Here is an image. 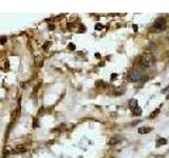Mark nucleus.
Segmentation results:
<instances>
[{"mask_svg": "<svg viewBox=\"0 0 169 158\" xmlns=\"http://www.w3.org/2000/svg\"><path fill=\"white\" fill-rule=\"evenodd\" d=\"M155 59L151 54H144L135 59V65L141 69H149L154 64Z\"/></svg>", "mask_w": 169, "mask_h": 158, "instance_id": "1", "label": "nucleus"}, {"mask_svg": "<svg viewBox=\"0 0 169 158\" xmlns=\"http://www.w3.org/2000/svg\"><path fill=\"white\" fill-rule=\"evenodd\" d=\"M129 76L132 81H145L147 79V76H145L143 73L138 72V71H132Z\"/></svg>", "mask_w": 169, "mask_h": 158, "instance_id": "2", "label": "nucleus"}, {"mask_svg": "<svg viewBox=\"0 0 169 158\" xmlns=\"http://www.w3.org/2000/svg\"><path fill=\"white\" fill-rule=\"evenodd\" d=\"M165 28H166V20H165V18L160 17V18H157L154 21L153 29H155L157 31H164Z\"/></svg>", "mask_w": 169, "mask_h": 158, "instance_id": "3", "label": "nucleus"}, {"mask_svg": "<svg viewBox=\"0 0 169 158\" xmlns=\"http://www.w3.org/2000/svg\"><path fill=\"white\" fill-rule=\"evenodd\" d=\"M121 140H122L121 137H118V136H113V137H111L110 139H109L108 144L109 145H115V144L121 142Z\"/></svg>", "mask_w": 169, "mask_h": 158, "instance_id": "4", "label": "nucleus"}, {"mask_svg": "<svg viewBox=\"0 0 169 158\" xmlns=\"http://www.w3.org/2000/svg\"><path fill=\"white\" fill-rule=\"evenodd\" d=\"M139 107V102L136 99H131L129 101V108H130V110H134V109H136Z\"/></svg>", "mask_w": 169, "mask_h": 158, "instance_id": "5", "label": "nucleus"}, {"mask_svg": "<svg viewBox=\"0 0 169 158\" xmlns=\"http://www.w3.org/2000/svg\"><path fill=\"white\" fill-rule=\"evenodd\" d=\"M150 131H152V129L150 127H142L139 129V133L140 134H148V133H150Z\"/></svg>", "mask_w": 169, "mask_h": 158, "instance_id": "6", "label": "nucleus"}, {"mask_svg": "<svg viewBox=\"0 0 169 158\" xmlns=\"http://www.w3.org/2000/svg\"><path fill=\"white\" fill-rule=\"evenodd\" d=\"M26 149L24 148V145H17L15 149V153H23V152H25Z\"/></svg>", "mask_w": 169, "mask_h": 158, "instance_id": "7", "label": "nucleus"}, {"mask_svg": "<svg viewBox=\"0 0 169 158\" xmlns=\"http://www.w3.org/2000/svg\"><path fill=\"white\" fill-rule=\"evenodd\" d=\"M164 144H167V139H165V138H160L159 140H157V142H156V146L164 145Z\"/></svg>", "mask_w": 169, "mask_h": 158, "instance_id": "8", "label": "nucleus"}, {"mask_svg": "<svg viewBox=\"0 0 169 158\" xmlns=\"http://www.w3.org/2000/svg\"><path fill=\"white\" fill-rule=\"evenodd\" d=\"M132 113H133V115H136V116H140L141 114H142V109L140 107H138L136 109H134V110H132Z\"/></svg>", "mask_w": 169, "mask_h": 158, "instance_id": "9", "label": "nucleus"}, {"mask_svg": "<svg viewBox=\"0 0 169 158\" xmlns=\"http://www.w3.org/2000/svg\"><path fill=\"white\" fill-rule=\"evenodd\" d=\"M103 29H104V25L102 23H96L95 24V30L96 31H102Z\"/></svg>", "mask_w": 169, "mask_h": 158, "instance_id": "10", "label": "nucleus"}, {"mask_svg": "<svg viewBox=\"0 0 169 158\" xmlns=\"http://www.w3.org/2000/svg\"><path fill=\"white\" fill-rule=\"evenodd\" d=\"M160 112V109H157V110H155L153 113H152L151 114V115H150V118H153V117H155L156 115H157V113H159Z\"/></svg>", "mask_w": 169, "mask_h": 158, "instance_id": "11", "label": "nucleus"}, {"mask_svg": "<svg viewBox=\"0 0 169 158\" xmlns=\"http://www.w3.org/2000/svg\"><path fill=\"white\" fill-rule=\"evenodd\" d=\"M69 48H70L71 51L75 50V46H74V44H73V43H70V44H69Z\"/></svg>", "mask_w": 169, "mask_h": 158, "instance_id": "12", "label": "nucleus"}, {"mask_svg": "<svg viewBox=\"0 0 169 158\" xmlns=\"http://www.w3.org/2000/svg\"><path fill=\"white\" fill-rule=\"evenodd\" d=\"M5 41H7V37H2L1 38V44H4V43H5Z\"/></svg>", "mask_w": 169, "mask_h": 158, "instance_id": "13", "label": "nucleus"}, {"mask_svg": "<svg viewBox=\"0 0 169 158\" xmlns=\"http://www.w3.org/2000/svg\"><path fill=\"white\" fill-rule=\"evenodd\" d=\"M49 44H50V42H46V43H45V45H43V48H45V50H47Z\"/></svg>", "mask_w": 169, "mask_h": 158, "instance_id": "14", "label": "nucleus"}, {"mask_svg": "<svg viewBox=\"0 0 169 158\" xmlns=\"http://www.w3.org/2000/svg\"><path fill=\"white\" fill-rule=\"evenodd\" d=\"M133 29L135 32H138V25H133Z\"/></svg>", "mask_w": 169, "mask_h": 158, "instance_id": "15", "label": "nucleus"}, {"mask_svg": "<svg viewBox=\"0 0 169 158\" xmlns=\"http://www.w3.org/2000/svg\"><path fill=\"white\" fill-rule=\"evenodd\" d=\"M167 99H168V100H169V95H168V97H167Z\"/></svg>", "mask_w": 169, "mask_h": 158, "instance_id": "16", "label": "nucleus"}]
</instances>
